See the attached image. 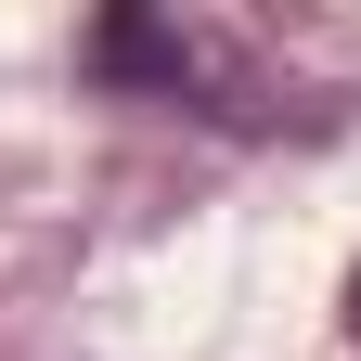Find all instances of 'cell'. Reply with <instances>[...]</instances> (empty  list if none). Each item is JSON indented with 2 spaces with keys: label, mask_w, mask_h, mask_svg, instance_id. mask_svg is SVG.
Segmentation results:
<instances>
[{
  "label": "cell",
  "mask_w": 361,
  "mask_h": 361,
  "mask_svg": "<svg viewBox=\"0 0 361 361\" xmlns=\"http://www.w3.org/2000/svg\"><path fill=\"white\" fill-rule=\"evenodd\" d=\"M348 336H361V284H348Z\"/></svg>",
  "instance_id": "6da1fadb"
}]
</instances>
